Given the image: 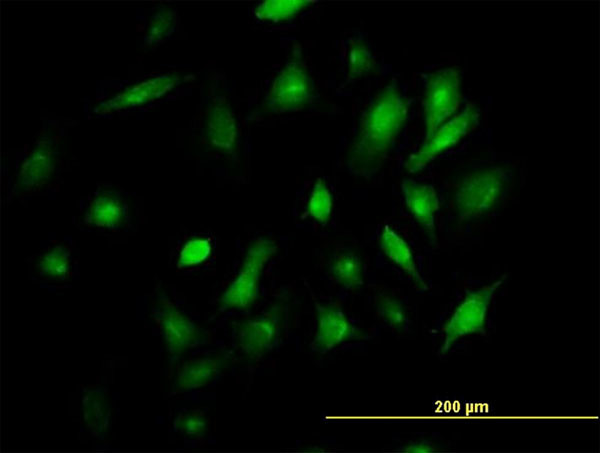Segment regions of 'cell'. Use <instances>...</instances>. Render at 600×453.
<instances>
[{
  "label": "cell",
  "instance_id": "obj_1",
  "mask_svg": "<svg viewBox=\"0 0 600 453\" xmlns=\"http://www.w3.org/2000/svg\"><path fill=\"white\" fill-rule=\"evenodd\" d=\"M406 100L396 88L382 90L362 116L352 148V164L360 170L378 164L389 152L407 118Z\"/></svg>",
  "mask_w": 600,
  "mask_h": 453
},
{
  "label": "cell",
  "instance_id": "obj_2",
  "mask_svg": "<svg viewBox=\"0 0 600 453\" xmlns=\"http://www.w3.org/2000/svg\"><path fill=\"white\" fill-rule=\"evenodd\" d=\"M507 183V170L500 167L480 168L467 174L454 196L458 218L469 221L485 215L498 203Z\"/></svg>",
  "mask_w": 600,
  "mask_h": 453
},
{
  "label": "cell",
  "instance_id": "obj_3",
  "mask_svg": "<svg viewBox=\"0 0 600 453\" xmlns=\"http://www.w3.org/2000/svg\"><path fill=\"white\" fill-rule=\"evenodd\" d=\"M276 251V244L266 238H258L250 244L240 269L221 295L223 309L243 310L256 301L263 270Z\"/></svg>",
  "mask_w": 600,
  "mask_h": 453
},
{
  "label": "cell",
  "instance_id": "obj_4",
  "mask_svg": "<svg viewBox=\"0 0 600 453\" xmlns=\"http://www.w3.org/2000/svg\"><path fill=\"white\" fill-rule=\"evenodd\" d=\"M460 74L448 67L431 73L423 100L425 140L454 116L460 105Z\"/></svg>",
  "mask_w": 600,
  "mask_h": 453
},
{
  "label": "cell",
  "instance_id": "obj_5",
  "mask_svg": "<svg viewBox=\"0 0 600 453\" xmlns=\"http://www.w3.org/2000/svg\"><path fill=\"white\" fill-rule=\"evenodd\" d=\"M505 276L470 292L455 309L443 327L439 353L444 355L461 337L483 331L487 311Z\"/></svg>",
  "mask_w": 600,
  "mask_h": 453
},
{
  "label": "cell",
  "instance_id": "obj_6",
  "mask_svg": "<svg viewBox=\"0 0 600 453\" xmlns=\"http://www.w3.org/2000/svg\"><path fill=\"white\" fill-rule=\"evenodd\" d=\"M478 118L477 107L473 104L467 105L424 141L421 148L408 158L406 169L414 173L424 168L437 156L463 139L477 124Z\"/></svg>",
  "mask_w": 600,
  "mask_h": 453
},
{
  "label": "cell",
  "instance_id": "obj_7",
  "mask_svg": "<svg viewBox=\"0 0 600 453\" xmlns=\"http://www.w3.org/2000/svg\"><path fill=\"white\" fill-rule=\"evenodd\" d=\"M151 318L172 353L192 348L199 340L196 324L165 294L154 299Z\"/></svg>",
  "mask_w": 600,
  "mask_h": 453
},
{
  "label": "cell",
  "instance_id": "obj_8",
  "mask_svg": "<svg viewBox=\"0 0 600 453\" xmlns=\"http://www.w3.org/2000/svg\"><path fill=\"white\" fill-rule=\"evenodd\" d=\"M282 311L276 305L243 323L236 334L239 350L250 358H261L277 345L281 333Z\"/></svg>",
  "mask_w": 600,
  "mask_h": 453
},
{
  "label": "cell",
  "instance_id": "obj_9",
  "mask_svg": "<svg viewBox=\"0 0 600 453\" xmlns=\"http://www.w3.org/2000/svg\"><path fill=\"white\" fill-rule=\"evenodd\" d=\"M309 78L301 65L291 62L274 79L266 106L274 112L295 111L303 107L310 97Z\"/></svg>",
  "mask_w": 600,
  "mask_h": 453
},
{
  "label": "cell",
  "instance_id": "obj_10",
  "mask_svg": "<svg viewBox=\"0 0 600 453\" xmlns=\"http://www.w3.org/2000/svg\"><path fill=\"white\" fill-rule=\"evenodd\" d=\"M316 328L310 349L325 354L350 339L354 334L353 324L336 304L317 303Z\"/></svg>",
  "mask_w": 600,
  "mask_h": 453
},
{
  "label": "cell",
  "instance_id": "obj_11",
  "mask_svg": "<svg viewBox=\"0 0 600 453\" xmlns=\"http://www.w3.org/2000/svg\"><path fill=\"white\" fill-rule=\"evenodd\" d=\"M128 220V206L123 196L115 190H101L89 199L82 217L87 229L115 232Z\"/></svg>",
  "mask_w": 600,
  "mask_h": 453
},
{
  "label": "cell",
  "instance_id": "obj_12",
  "mask_svg": "<svg viewBox=\"0 0 600 453\" xmlns=\"http://www.w3.org/2000/svg\"><path fill=\"white\" fill-rule=\"evenodd\" d=\"M56 160L55 142L50 138L38 140L18 169L17 188L22 191L43 188L54 173Z\"/></svg>",
  "mask_w": 600,
  "mask_h": 453
},
{
  "label": "cell",
  "instance_id": "obj_13",
  "mask_svg": "<svg viewBox=\"0 0 600 453\" xmlns=\"http://www.w3.org/2000/svg\"><path fill=\"white\" fill-rule=\"evenodd\" d=\"M34 275L48 284L69 282L75 275L76 256L71 243L51 242L33 259Z\"/></svg>",
  "mask_w": 600,
  "mask_h": 453
},
{
  "label": "cell",
  "instance_id": "obj_14",
  "mask_svg": "<svg viewBox=\"0 0 600 453\" xmlns=\"http://www.w3.org/2000/svg\"><path fill=\"white\" fill-rule=\"evenodd\" d=\"M405 205L414 220L426 231L432 243L436 242L435 218L439 199L433 186L405 180L402 184Z\"/></svg>",
  "mask_w": 600,
  "mask_h": 453
},
{
  "label": "cell",
  "instance_id": "obj_15",
  "mask_svg": "<svg viewBox=\"0 0 600 453\" xmlns=\"http://www.w3.org/2000/svg\"><path fill=\"white\" fill-rule=\"evenodd\" d=\"M377 241L384 255L400 270H402L419 288L428 287L418 270L413 253L407 242L390 226H382L377 235Z\"/></svg>",
  "mask_w": 600,
  "mask_h": 453
},
{
  "label": "cell",
  "instance_id": "obj_16",
  "mask_svg": "<svg viewBox=\"0 0 600 453\" xmlns=\"http://www.w3.org/2000/svg\"><path fill=\"white\" fill-rule=\"evenodd\" d=\"M206 138L209 145L218 151L231 153L237 140L236 120L224 102L215 103L206 122Z\"/></svg>",
  "mask_w": 600,
  "mask_h": 453
},
{
  "label": "cell",
  "instance_id": "obj_17",
  "mask_svg": "<svg viewBox=\"0 0 600 453\" xmlns=\"http://www.w3.org/2000/svg\"><path fill=\"white\" fill-rule=\"evenodd\" d=\"M220 370V361L216 358L198 357L185 362L176 376L177 389L192 390L207 386Z\"/></svg>",
  "mask_w": 600,
  "mask_h": 453
},
{
  "label": "cell",
  "instance_id": "obj_18",
  "mask_svg": "<svg viewBox=\"0 0 600 453\" xmlns=\"http://www.w3.org/2000/svg\"><path fill=\"white\" fill-rule=\"evenodd\" d=\"M328 273L331 279L346 289H356L364 282V265L353 251H343L330 262Z\"/></svg>",
  "mask_w": 600,
  "mask_h": 453
},
{
  "label": "cell",
  "instance_id": "obj_19",
  "mask_svg": "<svg viewBox=\"0 0 600 453\" xmlns=\"http://www.w3.org/2000/svg\"><path fill=\"white\" fill-rule=\"evenodd\" d=\"M374 309L379 320L393 331L407 329L409 320L402 303L392 294L377 290Z\"/></svg>",
  "mask_w": 600,
  "mask_h": 453
},
{
  "label": "cell",
  "instance_id": "obj_20",
  "mask_svg": "<svg viewBox=\"0 0 600 453\" xmlns=\"http://www.w3.org/2000/svg\"><path fill=\"white\" fill-rule=\"evenodd\" d=\"M174 83L175 79L171 76H161L150 81L143 82L142 84H139L127 91L119 98H115L114 101L116 102L115 104L111 105V108L119 109L126 106L142 104L151 100L155 96L161 95L165 92V89L170 88L171 85H174Z\"/></svg>",
  "mask_w": 600,
  "mask_h": 453
},
{
  "label": "cell",
  "instance_id": "obj_21",
  "mask_svg": "<svg viewBox=\"0 0 600 453\" xmlns=\"http://www.w3.org/2000/svg\"><path fill=\"white\" fill-rule=\"evenodd\" d=\"M307 0H267L259 2L253 9L254 16L261 21L283 22L293 18L309 6Z\"/></svg>",
  "mask_w": 600,
  "mask_h": 453
},
{
  "label": "cell",
  "instance_id": "obj_22",
  "mask_svg": "<svg viewBox=\"0 0 600 453\" xmlns=\"http://www.w3.org/2000/svg\"><path fill=\"white\" fill-rule=\"evenodd\" d=\"M212 253V241L208 237L195 236L186 240L178 251L176 267L188 270L204 263Z\"/></svg>",
  "mask_w": 600,
  "mask_h": 453
},
{
  "label": "cell",
  "instance_id": "obj_23",
  "mask_svg": "<svg viewBox=\"0 0 600 453\" xmlns=\"http://www.w3.org/2000/svg\"><path fill=\"white\" fill-rule=\"evenodd\" d=\"M83 417L86 426L96 435L102 434L107 428L109 405L99 391H91L83 397Z\"/></svg>",
  "mask_w": 600,
  "mask_h": 453
},
{
  "label": "cell",
  "instance_id": "obj_24",
  "mask_svg": "<svg viewBox=\"0 0 600 453\" xmlns=\"http://www.w3.org/2000/svg\"><path fill=\"white\" fill-rule=\"evenodd\" d=\"M333 200L326 183L318 178L310 193L307 212L309 216L320 224H326L332 213Z\"/></svg>",
  "mask_w": 600,
  "mask_h": 453
},
{
  "label": "cell",
  "instance_id": "obj_25",
  "mask_svg": "<svg viewBox=\"0 0 600 453\" xmlns=\"http://www.w3.org/2000/svg\"><path fill=\"white\" fill-rule=\"evenodd\" d=\"M345 61L348 68V74L353 77H359L374 66V59L366 45L356 39L349 41L345 51Z\"/></svg>",
  "mask_w": 600,
  "mask_h": 453
},
{
  "label": "cell",
  "instance_id": "obj_26",
  "mask_svg": "<svg viewBox=\"0 0 600 453\" xmlns=\"http://www.w3.org/2000/svg\"><path fill=\"white\" fill-rule=\"evenodd\" d=\"M175 429L180 433L192 437H202L208 429L206 414L200 410H191L180 414L174 423Z\"/></svg>",
  "mask_w": 600,
  "mask_h": 453
},
{
  "label": "cell",
  "instance_id": "obj_27",
  "mask_svg": "<svg viewBox=\"0 0 600 453\" xmlns=\"http://www.w3.org/2000/svg\"><path fill=\"white\" fill-rule=\"evenodd\" d=\"M170 13H171V11H168L165 14L163 13V16H161L160 19H156L155 24L151 25V31H150L151 36H155V35L157 37L164 36L163 30H162L163 27L166 30L171 32L172 28L170 26L172 25L173 19L171 16L168 18Z\"/></svg>",
  "mask_w": 600,
  "mask_h": 453
},
{
  "label": "cell",
  "instance_id": "obj_28",
  "mask_svg": "<svg viewBox=\"0 0 600 453\" xmlns=\"http://www.w3.org/2000/svg\"><path fill=\"white\" fill-rule=\"evenodd\" d=\"M402 452H434L436 447L428 441H415L401 447Z\"/></svg>",
  "mask_w": 600,
  "mask_h": 453
}]
</instances>
